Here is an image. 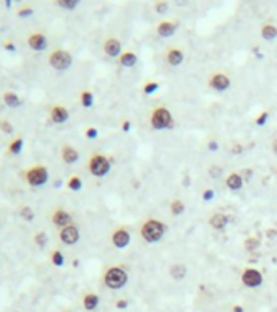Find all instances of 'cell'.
I'll use <instances>...</instances> for the list:
<instances>
[{
	"instance_id": "cell-1",
	"label": "cell",
	"mask_w": 277,
	"mask_h": 312,
	"mask_svg": "<svg viewBox=\"0 0 277 312\" xmlns=\"http://www.w3.org/2000/svg\"><path fill=\"white\" fill-rule=\"evenodd\" d=\"M164 232H165V226L164 223L157 221V219H149V221H146L143 224V228H141V236H143V239L147 242L161 241Z\"/></svg>"
},
{
	"instance_id": "cell-31",
	"label": "cell",
	"mask_w": 277,
	"mask_h": 312,
	"mask_svg": "<svg viewBox=\"0 0 277 312\" xmlns=\"http://www.w3.org/2000/svg\"><path fill=\"white\" fill-rule=\"evenodd\" d=\"M64 255H62L60 250H55V252L52 254V262H54V265H57V267H62L64 265Z\"/></svg>"
},
{
	"instance_id": "cell-26",
	"label": "cell",
	"mask_w": 277,
	"mask_h": 312,
	"mask_svg": "<svg viewBox=\"0 0 277 312\" xmlns=\"http://www.w3.org/2000/svg\"><path fill=\"white\" fill-rule=\"evenodd\" d=\"M92 101H94V96H92L91 91H83L81 93V104L84 107H91Z\"/></svg>"
},
{
	"instance_id": "cell-4",
	"label": "cell",
	"mask_w": 277,
	"mask_h": 312,
	"mask_svg": "<svg viewBox=\"0 0 277 312\" xmlns=\"http://www.w3.org/2000/svg\"><path fill=\"white\" fill-rule=\"evenodd\" d=\"M89 171H91L92 176L102 177V176H106L110 171V163H109V160L106 156L94 155L91 158V161H89Z\"/></svg>"
},
{
	"instance_id": "cell-48",
	"label": "cell",
	"mask_w": 277,
	"mask_h": 312,
	"mask_svg": "<svg viewBox=\"0 0 277 312\" xmlns=\"http://www.w3.org/2000/svg\"><path fill=\"white\" fill-rule=\"evenodd\" d=\"M128 128H130V122H125V124H123V130L128 132Z\"/></svg>"
},
{
	"instance_id": "cell-10",
	"label": "cell",
	"mask_w": 277,
	"mask_h": 312,
	"mask_svg": "<svg viewBox=\"0 0 277 312\" xmlns=\"http://www.w3.org/2000/svg\"><path fill=\"white\" fill-rule=\"evenodd\" d=\"M112 242L115 247L119 249H123L128 246V242H130V234H128L127 229H117L114 234H112Z\"/></svg>"
},
{
	"instance_id": "cell-21",
	"label": "cell",
	"mask_w": 277,
	"mask_h": 312,
	"mask_svg": "<svg viewBox=\"0 0 277 312\" xmlns=\"http://www.w3.org/2000/svg\"><path fill=\"white\" fill-rule=\"evenodd\" d=\"M167 62L170 65H180L183 62V52L178 51V49H172L167 54Z\"/></svg>"
},
{
	"instance_id": "cell-20",
	"label": "cell",
	"mask_w": 277,
	"mask_h": 312,
	"mask_svg": "<svg viewBox=\"0 0 277 312\" xmlns=\"http://www.w3.org/2000/svg\"><path fill=\"white\" fill-rule=\"evenodd\" d=\"M157 33L162 36V38H169L175 33V24L170 21H164L157 26Z\"/></svg>"
},
{
	"instance_id": "cell-23",
	"label": "cell",
	"mask_w": 277,
	"mask_h": 312,
	"mask_svg": "<svg viewBox=\"0 0 277 312\" xmlns=\"http://www.w3.org/2000/svg\"><path fill=\"white\" fill-rule=\"evenodd\" d=\"M261 34L266 41H273V39H276V36H277V28L274 26V24H266V26H263Z\"/></svg>"
},
{
	"instance_id": "cell-37",
	"label": "cell",
	"mask_w": 277,
	"mask_h": 312,
	"mask_svg": "<svg viewBox=\"0 0 277 312\" xmlns=\"http://www.w3.org/2000/svg\"><path fill=\"white\" fill-rule=\"evenodd\" d=\"M33 13H34V11H33V8H29V7H26V8H21V10H18V15H20V16H24V18H26V16H31Z\"/></svg>"
},
{
	"instance_id": "cell-33",
	"label": "cell",
	"mask_w": 277,
	"mask_h": 312,
	"mask_svg": "<svg viewBox=\"0 0 277 312\" xmlns=\"http://www.w3.org/2000/svg\"><path fill=\"white\" fill-rule=\"evenodd\" d=\"M21 216H23V219H26V221H33V218H34V211L31 210L29 207H24L23 210H21Z\"/></svg>"
},
{
	"instance_id": "cell-8",
	"label": "cell",
	"mask_w": 277,
	"mask_h": 312,
	"mask_svg": "<svg viewBox=\"0 0 277 312\" xmlns=\"http://www.w3.org/2000/svg\"><path fill=\"white\" fill-rule=\"evenodd\" d=\"M60 239L62 242L69 244V246H71V244H76L79 241V231L78 228H75V226H67V228H64L60 231Z\"/></svg>"
},
{
	"instance_id": "cell-42",
	"label": "cell",
	"mask_w": 277,
	"mask_h": 312,
	"mask_svg": "<svg viewBox=\"0 0 277 312\" xmlns=\"http://www.w3.org/2000/svg\"><path fill=\"white\" fill-rule=\"evenodd\" d=\"M203 199H205V200H212L214 199V191H206L205 194H203Z\"/></svg>"
},
{
	"instance_id": "cell-49",
	"label": "cell",
	"mask_w": 277,
	"mask_h": 312,
	"mask_svg": "<svg viewBox=\"0 0 277 312\" xmlns=\"http://www.w3.org/2000/svg\"><path fill=\"white\" fill-rule=\"evenodd\" d=\"M273 151L277 155V140H274V143H273Z\"/></svg>"
},
{
	"instance_id": "cell-47",
	"label": "cell",
	"mask_w": 277,
	"mask_h": 312,
	"mask_svg": "<svg viewBox=\"0 0 277 312\" xmlns=\"http://www.w3.org/2000/svg\"><path fill=\"white\" fill-rule=\"evenodd\" d=\"M233 312H243V308L242 306H235V308H233Z\"/></svg>"
},
{
	"instance_id": "cell-16",
	"label": "cell",
	"mask_w": 277,
	"mask_h": 312,
	"mask_svg": "<svg viewBox=\"0 0 277 312\" xmlns=\"http://www.w3.org/2000/svg\"><path fill=\"white\" fill-rule=\"evenodd\" d=\"M3 103L7 104L8 107H20L23 104V100L13 91H7V93L3 95Z\"/></svg>"
},
{
	"instance_id": "cell-39",
	"label": "cell",
	"mask_w": 277,
	"mask_h": 312,
	"mask_svg": "<svg viewBox=\"0 0 277 312\" xmlns=\"http://www.w3.org/2000/svg\"><path fill=\"white\" fill-rule=\"evenodd\" d=\"M115 306H117V309H127L128 308V301H127V299H119V301L115 303Z\"/></svg>"
},
{
	"instance_id": "cell-45",
	"label": "cell",
	"mask_w": 277,
	"mask_h": 312,
	"mask_svg": "<svg viewBox=\"0 0 277 312\" xmlns=\"http://www.w3.org/2000/svg\"><path fill=\"white\" fill-rule=\"evenodd\" d=\"M277 236V231H274V229H269L268 231V237H271V239H273V237H276Z\"/></svg>"
},
{
	"instance_id": "cell-2",
	"label": "cell",
	"mask_w": 277,
	"mask_h": 312,
	"mask_svg": "<svg viewBox=\"0 0 277 312\" xmlns=\"http://www.w3.org/2000/svg\"><path fill=\"white\" fill-rule=\"evenodd\" d=\"M128 281V275L127 272L123 270V268H119V267H112L109 268L106 277H104V283L107 285V288L110 290H120L123 286L127 285Z\"/></svg>"
},
{
	"instance_id": "cell-46",
	"label": "cell",
	"mask_w": 277,
	"mask_h": 312,
	"mask_svg": "<svg viewBox=\"0 0 277 312\" xmlns=\"http://www.w3.org/2000/svg\"><path fill=\"white\" fill-rule=\"evenodd\" d=\"M209 150H217V143H215V142H211V143H209Z\"/></svg>"
},
{
	"instance_id": "cell-7",
	"label": "cell",
	"mask_w": 277,
	"mask_h": 312,
	"mask_svg": "<svg viewBox=\"0 0 277 312\" xmlns=\"http://www.w3.org/2000/svg\"><path fill=\"white\" fill-rule=\"evenodd\" d=\"M242 283L248 288H258L263 283V275L255 268H248L242 275Z\"/></svg>"
},
{
	"instance_id": "cell-22",
	"label": "cell",
	"mask_w": 277,
	"mask_h": 312,
	"mask_svg": "<svg viewBox=\"0 0 277 312\" xmlns=\"http://www.w3.org/2000/svg\"><path fill=\"white\" fill-rule=\"evenodd\" d=\"M170 275L172 278L175 280H183L185 277H187V267L182 265V264H175L170 267Z\"/></svg>"
},
{
	"instance_id": "cell-13",
	"label": "cell",
	"mask_w": 277,
	"mask_h": 312,
	"mask_svg": "<svg viewBox=\"0 0 277 312\" xmlns=\"http://www.w3.org/2000/svg\"><path fill=\"white\" fill-rule=\"evenodd\" d=\"M52 221L55 226H64V228H67L71 223V216L65 210H57L52 215Z\"/></svg>"
},
{
	"instance_id": "cell-32",
	"label": "cell",
	"mask_w": 277,
	"mask_h": 312,
	"mask_svg": "<svg viewBox=\"0 0 277 312\" xmlns=\"http://www.w3.org/2000/svg\"><path fill=\"white\" fill-rule=\"evenodd\" d=\"M34 242L38 244V246L42 249V247H46V242H47V236H46V232H39V234H36L34 237Z\"/></svg>"
},
{
	"instance_id": "cell-25",
	"label": "cell",
	"mask_w": 277,
	"mask_h": 312,
	"mask_svg": "<svg viewBox=\"0 0 277 312\" xmlns=\"http://www.w3.org/2000/svg\"><path fill=\"white\" fill-rule=\"evenodd\" d=\"M23 138H16V140H13V142L10 143V146H8V150H10V153L11 155H20L21 153V150H23Z\"/></svg>"
},
{
	"instance_id": "cell-44",
	"label": "cell",
	"mask_w": 277,
	"mask_h": 312,
	"mask_svg": "<svg viewBox=\"0 0 277 312\" xmlns=\"http://www.w3.org/2000/svg\"><path fill=\"white\" fill-rule=\"evenodd\" d=\"M242 151H243L242 145H237V146H233V148H232V153H242Z\"/></svg>"
},
{
	"instance_id": "cell-19",
	"label": "cell",
	"mask_w": 277,
	"mask_h": 312,
	"mask_svg": "<svg viewBox=\"0 0 277 312\" xmlns=\"http://www.w3.org/2000/svg\"><path fill=\"white\" fill-rule=\"evenodd\" d=\"M227 221H229V219H227V216L222 215V213H215V215H212V218L209 219V223H211L214 229H224Z\"/></svg>"
},
{
	"instance_id": "cell-18",
	"label": "cell",
	"mask_w": 277,
	"mask_h": 312,
	"mask_svg": "<svg viewBox=\"0 0 277 312\" xmlns=\"http://www.w3.org/2000/svg\"><path fill=\"white\" fill-rule=\"evenodd\" d=\"M97 306H99V296L94 295V293H89L83 298V308L86 311H94Z\"/></svg>"
},
{
	"instance_id": "cell-6",
	"label": "cell",
	"mask_w": 277,
	"mask_h": 312,
	"mask_svg": "<svg viewBox=\"0 0 277 312\" xmlns=\"http://www.w3.org/2000/svg\"><path fill=\"white\" fill-rule=\"evenodd\" d=\"M151 124L156 130H162V128H167L172 125V115L165 107H159L154 111L152 117H151Z\"/></svg>"
},
{
	"instance_id": "cell-40",
	"label": "cell",
	"mask_w": 277,
	"mask_h": 312,
	"mask_svg": "<svg viewBox=\"0 0 277 312\" xmlns=\"http://www.w3.org/2000/svg\"><path fill=\"white\" fill-rule=\"evenodd\" d=\"M266 120H268V112H263L260 117H258V120H256V124L258 125H263V124H266Z\"/></svg>"
},
{
	"instance_id": "cell-29",
	"label": "cell",
	"mask_w": 277,
	"mask_h": 312,
	"mask_svg": "<svg viewBox=\"0 0 277 312\" xmlns=\"http://www.w3.org/2000/svg\"><path fill=\"white\" fill-rule=\"evenodd\" d=\"M59 5L62 8H67V10H73L78 7V0H60Z\"/></svg>"
},
{
	"instance_id": "cell-41",
	"label": "cell",
	"mask_w": 277,
	"mask_h": 312,
	"mask_svg": "<svg viewBox=\"0 0 277 312\" xmlns=\"http://www.w3.org/2000/svg\"><path fill=\"white\" fill-rule=\"evenodd\" d=\"M167 8H169V5L165 3V2H162V3H157V5H156V10L159 11V13H164V11L167 10Z\"/></svg>"
},
{
	"instance_id": "cell-3",
	"label": "cell",
	"mask_w": 277,
	"mask_h": 312,
	"mask_svg": "<svg viewBox=\"0 0 277 312\" xmlns=\"http://www.w3.org/2000/svg\"><path fill=\"white\" fill-rule=\"evenodd\" d=\"M49 179V173H47V168L44 166H36V168H31L28 169L26 173V181L29 186L33 187H41L44 186Z\"/></svg>"
},
{
	"instance_id": "cell-28",
	"label": "cell",
	"mask_w": 277,
	"mask_h": 312,
	"mask_svg": "<svg viewBox=\"0 0 277 312\" xmlns=\"http://www.w3.org/2000/svg\"><path fill=\"white\" fill-rule=\"evenodd\" d=\"M245 247L246 250H256L260 247V239H256V237H250V239L245 241Z\"/></svg>"
},
{
	"instance_id": "cell-17",
	"label": "cell",
	"mask_w": 277,
	"mask_h": 312,
	"mask_svg": "<svg viewBox=\"0 0 277 312\" xmlns=\"http://www.w3.org/2000/svg\"><path fill=\"white\" fill-rule=\"evenodd\" d=\"M225 184L229 189H232V191H238V189L243 187V177L240 174H237V173H233V174H230L229 177H227Z\"/></svg>"
},
{
	"instance_id": "cell-27",
	"label": "cell",
	"mask_w": 277,
	"mask_h": 312,
	"mask_svg": "<svg viewBox=\"0 0 277 312\" xmlns=\"http://www.w3.org/2000/svg\"><path fill=\"white\" fill-rule=\"evenodd\" d=\"M170 210H172L174 215H180V213H183V210H185V205L182 204L180 200H174L170 204Z\"/></svg>"
},
{
	"instance_id": "cell-24",
	"label": "cell",
	"mask_w": 277,
	"mask_h": 312,
	"mask_svg": "<svg viewBox=\"0 0 277 312\" xmlns=\"http://www.w3.org/2000/svg\"><path fill=\"white\" fill-rule=\"evenodd\" d=\"M120 64L123 67H133L135 64H137V56H135L133 52H125L120 57Z\"/></svg>"
},
{
	"instance_id": "cell-5",
	"label": "cell",
	"mask_w": 277,
	"mask_h": 312,
	"mask_svg": "<svg viewBox=\"0 0 277 312\" xmlns=\"http://www.w3.org/2000/svg\"><path fill=\"white\" fill-rule=\"evenodd\" d=\"M71 56L67 51H54L49 57V62L55 70H67L71 65Z\"/></svg>"
},
{
	"instance_id": "cell-36",
	"label": "cell",
	"mask_w": 277,
	"mask_h": 312,
	"mask_svg": "<svg viewBox=\"0 0 277 312\" xmlns=\"http://www.w3.org/2000/svg\"><path fill=\"white\" fill-rule=\"evenodd\" d=\"M209 174H211L212 177H219L220 174H222V168L220 166H211L209 168Z\"/></svg>"
},
{
	"instance_id": "cell-9",
	"label": "cell",
	"mask_w": 277,
	"mask_h": 312,
	"mask_svg": "<svg viewBox=\"0 0 277 312\" xmlns=\"http://www.w3.org/2000/svg\"><path fill=\"white\" fill-rule=\"evenodd\" d=\"M28 44L29 47L33 49V51H44V49L47 47V38L44 34H41V33H34V34H31L29 38H28Z\"/></svg>"
},
{
	"instance_id": "cell-34",
	"label": "cell",
	"mask_w": 277,
	"mask_h": 312,
	"mask_svg": "<svg viewBox=\"0 0 277 312\" xmlns=\"http://www.w3.org/2000/svg\"><path fill=\"white\" fill-rule=\"evenodd\" d=\"M0 128H2V132H5V133H11V132H13V125H11L10 122H7V120L0 122Z\"/></svg>"
},
{
	"instance_id": "cell-11",
	"label": "cell",
	"mask_w": 277,
	"mask_h": 312,
	"mask_svg": "<svg viewBox=\"0 0 277 312\" xmlns=\"http://www.w3.org/2000/svg\"><path fill=\"white\" fill-rule=\"evenodd\" d=\"M209 85L214 88V90H217V91H224L230 87V80H229V77L224 75V73H217V75H214L211 78V82H209Z\"/></svg>"
},
{
	"instance_id": "cell-38",
	"label": "cell",
	"mask_w": 277,
	"mask_h": 312,
	"mask_svg": "<svg viewBox=\"0 0 277 312\" xmlns=\"http://www.w3.org/2000/svg\"><path fill=\"white\" fill-rule=\"evenodd\" d=\"M86 137H88V138H96L97 137V130L94 127H89L88 130H86Z\"/></svg>"
},
{
	"instance_id": "cell-30",
	"label": "cell",
	"mask_w": 277,
	"mask_h": 312,
	"mask_svg": "<svg viewBox=\"0 0 277 312\" xmlns=\"http://www.w3.org/2000/svg\"><path fill=\"white\" fill-rule=\"evenodd\" d=\"M69 187L71 191H79V189H81V179H79L78 176H73L69 181Z\"/></svg>"
},
{
	"instance_id": "cell-43",
	"label": "cell",
	"mask_w": 277,
	"mask_h": 312,
	"mask_svg": "<svg viewBox=\"0 0 277 312\" xmlns=\"http://www.w3.org/2000/svg\"><path fill=\"white\" fill-rule=\"evenodd\" d=\"M5 49H7V51H10V52H15L16 51V46L13 44V42H5V46H3Z\"/></svg>"
},
{
	"instance_id": "cell-12",
	"label": "cell",
	"mask_w": 277,
	"mask_h": 312,
	"mask_svg": "<svg viewBox=\"0 0 277 312\" xmlns=\"http://www.w3.org/2000/svg\"><path fill=\"white\" fill-rule=\"evenodd\" d=\"M69 111L64 106H54L51 111V119L55 122V124H64V122L69 120Z\"/></svg>"
},
{
	"instance_id": "cell-35",
	"label": "cell",
	"mask_w": 277,
	"mask_h": 312,
	"mask_svg": "<svg viewBox=\"0 0 277 312\" xmlns=\"http://www.w3.org/2000/svg\"><path fill=\"white\" fill-rule=\"evenodd\" d=\"M157 88H159V85H157V83H147L146 87H144V93H146V95H152Z\"/></svg>"
},
{
	"instance_id": "cell-50",
	"label": "cell",
	"mask_w": 277,
	"mask_h": 312,
	"mask_svg": "<svg viewBox=\"0 0 277 312\" xmlns=\"http://www.w3.org/2000/svg\"><path fill=\"white\" fill-rule=\"evenodd\" d=\"M64 312H70V311H64Z\"/></svg>"
},
{
	"instance_id": "cell-14",
	"label": "cell",
	"mask_w": 277,
	"mask_h": 312,
	"mask_svg": "<svg viewBox=\"0 0 277 312\" xmlns=\"http://www.w3.org/2000/svg\"><path fill=\"white\" fill-rule=\"evenodd\" d=\"M120 49H122L120 41H119V39H115V38L107 39V41H106V44H104V51H106V54H107V56H110V57L119 56V54H120Z\"/></svg>"
},
{
	"instance_id": "cell-15",
	"label": "cell",
	"mask_w": 277,
	"mask_h": 312,
	"mask_svg": "<svg viewBox=\"0 0 277 312\" xmlns=\"http://www.w3.org/2000/svg\"><path fill=\"white\" fill-rule=\"evenodd\" d=\"M78 158H79L78 151H76L75 148H73V146H70V145H65L64 148H62V160H64L65 163L71 164V163L78 161Z\"/></svg>"
}]
</instances>
